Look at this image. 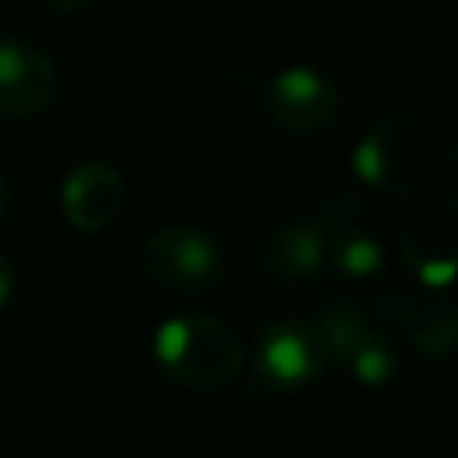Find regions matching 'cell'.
<instances>
[{"mask_svg":"<svg viewBox=\"0 0 458 458\" xmlns=\"http://www.w3.org/2000/svg\"><path fill=\"white\" fill-rule=\"evenodd\" d=\"M454 165L451 136L422 114H386L379 118L354 150V172L365 186L419 200L433 193Z\"/></svg>","mask_w":458,"mask_h":458,"instance_id":"cell-1","label":"cell"},{"mask_svg":"<svg viewBox=\"0 0 458 458\" xmlns=\"http://www.w3.org/2000/svg\"><path fill=\"white\" fill-rule=\"evenodd\" d=\"M154 358L179 386L222 390L243 369V344L229 322L208 311H179L157 326Z\"/></svg>","mask_w":458,"mask_h":458,"instance_id":"cell-2","label":"cell"},{"mask_svg":"<svg viewBox=\"0 0 458 458\" xmlns=\"http://www.w3.org/2000/svg\"><path fill=\"white\" fill-rule=\"evenodd\" d=\"M326 344L315 322L308 318H272L258 336H254V383L272 390V394H297L308 390L322 372H326Z\"/></svg>","mask_w":458,"mask_h":458,"instance_id":"cell-3","label":"cell"},{"mask_svg":"<svg viewBox=\"0 0 458 458\" xmlns=\"http://www.w3.org/2000/svg\"><path fill=\"white\" fill-rule=\"evenodd\" d=\"M397 243L408 272L422 286L444 290L458 268V200L437 190L419 197L397 229Z\"/></svg>","mask_w":458,"mask_h":458,"instance_id":"cell-4","label":"cell"},{"mask_svg":"<svg viewBox=\"0 0 458 458\" xmlns=\"http://www.w3.org/2000/svg\"><path fill=\"white\" fill-rule=\"evenodd\" d=\"M315 326L322 333L326 358L333 365L347 369L361 386L379 390V386H390L401 376L397 347L354 304H344V301L326 304V311L318 315Z\"/></svg>","mask_w":458,"mask_h":458,"instance_id":"cell-5","label":"cell"},{"mask_svg":"<svg viewBox=\"0 0 458 458\" xmlns=\"http://www.w3.org/2000/svg\"><path fill=\"white\" fill-rule=\"evenodd\" d=\"M143 268L168 293H204L222 279V247L197 225H165L147 236Z\"/></svg>","mask_w":458,"mask_h":458,"instance_id":"cell-6","label":"cell"},{"mask_svg":"<svg viewBox=\"0 0 458 458\" xmlns=\"http://www.w3.org/2000/svg\"><path fill=\"white\" fill-rule=\"evenodd\" d=\"M261 104L276 129L290 136H315V132H326L340 118L344 93L326 72L293 64L268 79Z\"/></svg>","mask_w":458,"mask_h":458,"instance_id":"cell-7","label":"cell"},{"mask_svg":"<svg viewBox=\"0 0 458 458\" xmlns=\"http://www.w3.org/2000/svg\"><path fill=\"white\" fill-rule=\"evenodd\" d=\"M61 93L54 61L29 39L0 36V118L43 114Z\"/></svg>","mask_w":458,"mask_h":458,"instance_id":"cell-8","label":"cell"},{"mask_svg":"<svg viewBox=\"0 0 458 458\" xmlns=\"http://www.w3.org/2000/svg\"><path fill=\"white\" fill-rule=\"evenodd\" d=\"M125 179L107 161H82L61 182V211L79 233H104L122 218Z\"/></svg>","mask_w":458,"mask_h":458,"instance_id":"cell-9","label":"cell"},{"mask_svg":"<svg viewBox=\"0 0 458 458\" xmlns=\"http://www.w3.org/2000/svg\"><path fill=\"white\" fill-rule=\"evenodd\" d=\"M376 311L386 326H397L408 344L426 358H447L458 340V311L447 293H383L376 301Z\"/></svg>","mask_w":458,"mask_h":458,"instance_id":"cell-10","label":"cell"},{"mask_svg":"<svg viewBox=\"0 0 458 458\" xmlns=\"http://www.w3.org/2000/svg\"><path fill=\"white\" fill-rule=\"evenodd\" d=\"M258 261L279 283H308L326 268V233L311 218L283 222L261 240Z\"/></svg>","mask_w":458,"mask_h":458,"instance_id":"cell-11","label":"cell"},{"mask_svg":"<svg viewBox=\"0 0 458 458\" xmlns=\"http://www.w3.org/2000/svg\"><path fill=\"white\" fill-rule=\"evenodd\" d=\"M326 265H333L340 276L347 279H372L383 272L386 265V250L379 243V236L361 233V229H340L333 236H326Z\"/></svg>","mask_w":458,"mask_h":458,"instance_id":"cell-12","label":"cell"},{"mask_svg":"<svg viewBox=\"0 0 458 458\" xmlns=\"http://www.w3.org/2000/svg\"><path fill=\"white\" fill-rule=\"evenodd\" d=\"M358 218H361V197H358L354 186L333 182V186H326V190L318 193L311 222H315L326 236H333V233H340V229H351Z\"/></svg>","mask_w":458,"mask_h":458,"instance_id":"cell-13","label":"cell"},{"mask_svg":"<svg viewBox=\"0 0 458 458\" xmlns=\"http://www.w3.org/2000/svg\"><path fill=\"white\" fill-rule=\"evenodd\" d=\"M11 293H14V265L7 254H0V308H7Z\"/></svg>","mask_w":458,"mask_h":458,"instance_id":"cell-14","label":"cell"},{"mask_svg":"<svg viewBox=\"0 0 458 458\" xmlns=\"http://www.w3.org/2000/svg\"><path fill=\"white\" fill-rule=\"evenodd\" d=\"M43 11H50V14H72V11H82L86 4H93V0H36Z\"/></svg>","mask_w":458,"mask_h":458,"instance_id":"cell-15","label":"cell"},{"mask_svg":"<svg viewBox=\"0 0 458 458\" xmlns=\"http://www.w3.org/2000/svg\"><path fill=\"white\" fill-rule=\"evenodd\" d=\"M11 208H14V193H11V182H7L4 175H0V225L7 222Z\"/></svg>","mask_w":458,"mask_h":458,"instance_id":"cell-16","label":"cell"}]
</instances>
